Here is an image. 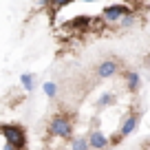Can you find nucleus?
<instances>
[{
    "mask_svg": "<svg viewBox=\"0 0 150 150\" xmlns=\"http://www.w3.org/2000/svg\"><path fill=\"white\" fill-rule=\"evenodd\" d=\"M126 80H128V88H130V91L139 88V73H137V71H128V73H126Z\"/></svg>",
    "mask_w": 150,
    "mask_h": 150,
    "instance_id": "nucleus-8",
    "label": "nucleus"
},
{
    "mask_svg": "<svg viewBox=\"0 0 150 150\" xmlns=\"http://www.w3.org/2000/svg\"><path fill=\"white\" fill-rule=\"evenodd\" d=\"M119 71V64L117 60H104L97 64V69H95V75H97L99 80H108V77H112V75Z\"/></svg>",
    "mask_w": 150,
    "mask_h": 150,
    "instance_id": "nucleus-5",
    "label": "nucleus"
},
{
    "mask_svg": "<svg viewBox=\"0 0 150 150\" xmlns=\"http://www.w3.org/2000/svg\"><path fill=\"white\" fill-rule=\"evenodd\" d=\"M82 2H95V0H82Z\"/></svg>",
    "mask_w": 150,
    "mask_h": 150,
    "instance_id": "nucleus-14",
    "label": "nucleus"
},
{
    "mask_svg": "<svg viewBox=\"0 0 150 150\" xmlns=\"http://www.w3.org/2000/svg\"><path fill=\"white\" fill-rule=\"evenodd\" d=\"M86 141H88V150H106L108 146V137L104 135L102 130H93L88 137H86Z\"/></svg>",
    "mask_w": 150,
    "mask_h": 150,
    "instance_id": "nucleus-6",
    "label": "nucleus"
},
{
    "mask_svg": "<svg viewBox=\"0 0 150 150\" xmlns=\"http://www.w3.org/2000/svg\"><path fill=\"white\" fill-rule=\"evenodd\" d=\"M126 16H132V9L128 5H110L102 11V20L104 22H119Z\"/></svg>",
    "mask_w": 150,
    "mask_h": 150,
    "instance_id": "nucleus-3",
    "label": "nucleus"
},
{
    "mask_svg": "<svg viewBox=\"0 0 150 150\" xmlns=\"http://www.w3.org/2000/svg\"><path fill=\"white\" fill-rule=\"evenodd\" d=\"M49 137H55V139H71L73 137V119L69 117V115H64V112H60V115H55V117L49 122Z\"/></svg>",
    "mask_w": 150,
    "mask_h": 150,
    "instance_id": "nucleus-1",
    "label": "nucleus"
},
{
    "mask_svg": "<svg viewBox=\"0 0 150 150\" xmlns=\"http://www.w3.org/2000/svg\"><path fill=\"white\" fill-rule=\"evenodd\" d=\"M20 82H22V86H24L27 91H31L33 84H35V75H33V73H24L22 77H20Z\"/></svg>",
    "mask_w": 150,
    "mask_h": 150,
    "instance_id": "nucleus-9",
    "label": "nucleus"
},
{
    "mask_svg": "<svg viewBox=\"0 0 150 150\" xmlns=\"http://www.w3.org/2000/svg\"><path fill=\"white\" fill-rule=\"evenodd\" d=\"M66 144H69V150H88V141H86V137H71Z\"/></svg>",
    "mask_w": 150,
    "mask_h": 150,
    "instance_id": "nucleus-7",
    "label": "nucleus"
},
{
    "mask_svg": "<svg viewBox=\"0 0 150 150\" xmlns=\"http://www.w3.org/2000/svg\"><path fill=\"white\" fill-rule=\"evenodd\" d=\"M44 95H47V97H55L57 95V84L55 82H44Z\"/></svg>",
    "mask_w": 150,
    "mask_h": 150,
    "instance_id": "nucleus-11",
    "label": "nucleus"
},
{
    "mask_svg": "<svg viewBox=\"0 0 150 150\" xmlns=\"http://www.w3.org/2000/svg\"><path fill=\"white\" fill-rule=\"evenodd\" d=\"M73 0H49V5H51V9L53 11H60L62 7H66V5H71Z\"/></svg>",
    "mask_w": 150,
    "mask_h": 150,
    "instance_id": "nucleus-12",
    "label": "nucleus"
},
{
    "mask_svg": "<svg viewBox=\"0 0 150 150\" xmlns=\"http://www.w3.org/2000/svg\"><path fill=\"white\" fill-rule=\"evenodd\" d=\"M2 150H20V148H16V146H11V144H5V148Z\"/></svg>",
    "mask_w": 150,
    "mask_h": 150,
    "instance_id": "nucleus-13",
    "label": "nucleus"
},
{
    "mask_svg": "<svg viewBox=\"0 0 150 150\" xmlns=\"http://www.w3.org/2000/svg\"><path fill=\"white\" fill-rule=\"evenodd\" d=\"M0 132L5 135L7 144L16 146V148H20V150L27 148V132H24L22 126H18V124H2V126H0Z\"/></svg>",
    "mask_w": 150,
    "mask_h": 150,
    "instance_id": "nucleus-2",
    "label": "nucleus"
},
{
    "mask_svg": "<svg viewBox=\"0 0 150 150\" xmlns=\"http://www.w3.org/2000/svg\"><path fill=\"white\" fill-rule=\"evenodd\" d=\"M112 102H115V95H112V93H104L102 97L97 99V106L99 108H106L108 104H112Z\"/></svg>",
    "mask_w": 150,
    "mask_h": 150,
    "instance_id": "nucleus-10",
    "label": "nucleus"
},
{
    "mask_svg": "<svg viewBox=\"0 0 150 150\" xmlns=\"http://www.w3.org/2000/svg\"><path fill=\"white\" fill-rule=\"evenodd\" d=\"M137 124H139V115H132V112H130V115H126V117H124V122H122V126H119L117 137L108 139V144H119V139L132 135V132H135V128H137Z\"/></svg>",
    "mask_w": 150,
    "mask_h": 150,
    "instance_id": "nucleus-4",
    "label": "nucleus"
}]
</instances>
